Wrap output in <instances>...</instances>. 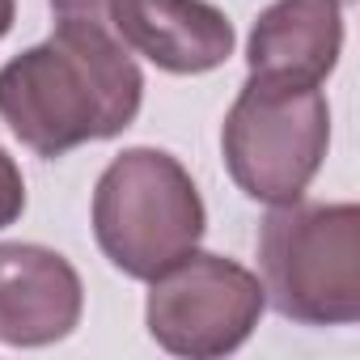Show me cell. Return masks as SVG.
<instances>
[{"mask_svg":"<svg viewBox=\"0 0 360 360\" xmlns=\"http://www.w3.org/2000/svg\"><path fill=\"white\" fill-rule=\"evenodd\" d=\"M144 102V72L102 18H60L56 34L0 68V119L39 157L127 131Z\"/></svg>","mask_w":360,"mask_h":360,"instance_id":"1","label":"cell"},{"mask_svg":"<svg viewBox=\"0 0 360 360\" xmlns=\"http://www.w3.org/2000/svg\"><path fill=\"white\" fill-rule=\"evenodd\" d=\"M263 297L301 326H347L360 318V208L276 204L259 225Z\"/></svg>","mask_w":360,"mask_h":360,"instance_id":"2","label":"cell"},{"mask_svg":"<svg viewBox=\"0 0 360 360\" xmlns=\"http://www.w3.org/2000/svg\"><path fill=\"white\" fill-rule=\"evenodd\" d=\"M208 229L204 200L165 148H123L94 187V238L131 280H153L191 255Z\"/></svg>","mask_w":360,"mask_h":360,"instance_id":"3","label":"cell"},{"mask_svg":"<svg viewBox=\"0 0 360 360\" xmlns=\"http://www.w3.org/2000/svg\"><path fill=\"white\" fill-rule=\"evenodd\" d=\"M330 144V106L318 85L255 77L233 98L221 153L229 178L259 204H292L322 169Z\"/></svg>","mask_w":360,"mask_h":360,"instance_id":"4","label":"cell"},{"mask_svg":"<svg viewBox=\"0 0 360 360\" xmlns=\"http://www.w3.org/2000/svg\"><path fill=\"white\" fill-rule=\"evenodd\" d=\"M148 284H153L144 301L148 335L157 339V347L191 360L238 352L255 335L267 309L259 276L208 250L183 255Z\"/></svg>","mask_w":360,"mask_h":360,"instance_id":"5","label":"cell"},{"mask_svg":"<svg viewBox=\"0 0 360 360\" xmlns=\"http://www.w3.org/2000/svg\"><path fill=\"white\" fill-rule=\"evenodd\" d=\"M119 43L161 72L200 77L233 56V26L208 0H106Z\"/></svg>","mask_w":360,"mask_h":360,"instance_id":"6","label":"cell"},{"mask_svg":"<svg viewBox=\"0 0 360 360\" xmlns=\"http://www.w3.org/2000/svg\"><path fill=\"white\" fill-rule=\"evenodd\" d=\"M81 276L60 250L34 242H0V343H60L81 322Z\"/></svg>","mask_w":360,"mask_h":360,"instance_id":"7","label":"cell"},{"mask_svg":"<svg viewBox=\"0 0 360 360\" xmlns=\"http://www.w3.org/2000/svg\"><path fill=\"white\" fill-rule=\"evenodd\" d=\"M343 51V9L339 0H276L250 30L246 64L255 77H284L301 85H322Z\"/></svg>","mask_w":360,"mask_h":360,"instance_id":"8","label":"cell"},{"mask_svg":"<svg viewBox=\"0 0 360 360\" xmlns=\"http://www.w3.org/2000/svg\"><path fill=\"white\" fill-rule=\"evenodd\" d=\"M22 212H26V178L18 161L0 148V229H9Z\"/></svg>","mask_w":360,"mask_h":360,"instance_id":"9","label":"cell"},{"mask_svg":"<svg viewBox=\"0 0 360 360\" xmlns=\"http://www.w3.org/2000/svg\"><path fill=\"white\" fill-rule=\"evenodd\" d=\"M51 9L60 18H102L106 0H51Z\"/></svg>","mask_w":360,"mask_h":360,"instance_id":"10","label":"cell"},{"mask_svg":"<svg viewBox=\"0 0 360 360\" xmlns=\"http://www.w3.org/2000/svg\"><path fill=\"white\" fill-rule=\"evenodd\" d=\"M13 18H18V0H0V39L13 30Z\"/></svg>","mask_w":360,"mask_h":360,"instance_id":"11","label":"cell"},{"mask_svg":"<svg viewBox=\"0 0 360 360\" xmlns=\"http://www.w3.org/2000/svg\"><path fill=\"white\" fill-rule=\"evenodd\" d=\"M339 5H343V0H339Z\"/></svg>","mask_w":360,"mask_h":360,"instance_id":"12","label":"cell"}]
</instances>
